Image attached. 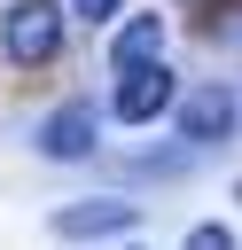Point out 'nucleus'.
Segmentation results:
<instances>
[{
    "mask_svg": "<svg viewBox=\"0 0 242 250\" xmlns=\"http://www.w3.org/2000/svg\"><path fill=\"white\" fill-rule=\"evenodd\" d=\"M0 47H8V62H23V70L55 62V55H62V8H55V0H16V8L0 16Z\"/></svg>",
    "mask_w": 242,
    "mask_h": 250,
    "instance_id": "nucleus-1",
    "label": "nucleus"
},
{
    "mask_svg": "<svg viewBox=\"0 0 242 250\" xmlns=\"http://www.w3.org/2000/svg\"><path fill=\"white\" fill-rule=\"evenodd\" d=\"M172 102H180V78L164 70V55H156V62H125V70H117L109 109H117L125 125H148V117H164Z\"/></svg>",
    "mask_w": 242,
    "mask_h": 250,
    "instance_id": "nucleus-2",
    "label": "nucleus"
},
{
    "mask_svg": "<svg viewBox=\"0 0 242 250\" xmlns=\"http://www.w3.org/2000/svg\"><path fill=\"white\" fill-rule=\"evenodd\" d=\"M234 117H242V102H234L226 86H187V94H180V141H187V148L234 133Z\"/></svg>",
    "mask_w": 242,
    "mask_h": 250,
    "instance_id": "nucleus-3",
    "label": "nucleus"
},
{
    "mask_svg": "<svg viewBox=\"0 0 242 250\" xmlns=\"http://www.w3.org/2000/svg\"><path fill=\"white\" fill-rule=\"evenodd\" d=\"M133 203H117V195H86V203H62L55 211V234H70V242H86V234H133Z\"/></svg>",
    "mask_w": 242,
    "mask_h": 250,
    "instance_id": "nucleus-4",
    "label": "nucleus"
},
{
    "mask_svg": "<svg viewBox=\"0 0 242 250\" xmlns=\"http://www.w3.org/2000/svg\"><path fill=\"white\" fill-rule=\"evenodd\" d=\"M39 148H47L55 164H86V156H94V109H86V102L55 109V117L39 125Z\"/></svg>",
    "mask_w": 242,
    "mask_h": 250,
    "instance_id": "nucleus-5",
    "label": "nucleus"
},
{
    "mask_svg": "<svg viewBox=\"0 0 242 250\" xmlns=\"http://www.w3.org/2000/svg\"><path fill=\"white\" fill-rule=\"evenodd\" d=\"M156 55H164V16H125L109 39V62L125 70V62H156Z\"/></svg>",
    "mask_w": 242,
    "mask_h": 250,
    "instance_id": "nucleus-6",
    "label": "nucleus"
},
{
    "mask_svg": "<svg viewBox=\"0 0 242 250\" xmlns=\"http://www.w3.org/2000/svg\"><path fill=\"white\" fill-rule=\"evenodd\" d=\"M125 0H70V16H86V23H101V16H117Z\"/></svg>",
    "mask_w": 242,
    "mask_h": 250,
    "instance_id": "nucleus-7",
    "label": "nucleus"
}]
</instances>
